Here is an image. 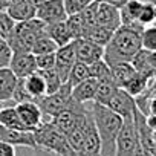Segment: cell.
<instances>
[{"instance_id": "6da1fadb", "label": "cell", "mask_w": 156, "mask_h": 156, "mask_svg": "<svg viewBox=\"0 0 156 156\" xmlns=\"http://www.w3.org/2000/svg\"><path fill=\"white\" fill-rule=\"evenodd\" d=\"M141 25H121L112 35L110 41L104 46V60L109 66L121 61H132L135 54L142 48Z\"/></svg>"}, {"instance_id": "7a4b0ae2", "label": "cell", "mask_w": 156, "mask_h": 156, "mask_svg": "<svg viewBox=\"0 0 156 156\" xmlns=\"http://www.w3.org/2000/svg\"><path fill=\"white\" fill-rule=\"evenodd\" d=\"M90 112L94 121L97 124L100 138H101V154L103 156H115V142L116 136L122 127V116L113 112L110 107L92 101Z\"/></svg>"}, {"instance_id": "3957f363", "label": "cell", "mask_w": 156, "mask_h": 156, "mask_svg": "<svg viewBox=\"0 0 156 156\" xmlns=\"http://www.w3.org/2000/svg\"><path fill=\"white\" fill-rule=\"evenodd\" d=\"M34 138L37 142V150L48 151L58 156H76L78 153L72 150L67 142L66 135L58 130L52 121H43L35 130Z\"/></svg>"}, {"instance_id": "277c9868", "label": "cell", "mask_w": 156, "mask_h": 156, "mask_svg": "<svg viewBox=\"0 0 156 156\" xmlns=\"http://www.w3.org/2000/svg\"><path fill=\"white\" fill-rule=\"evenodd\" d=\"M44 28H46V23L40 20L38 17L16 23L12 34L6 40L12 49V54L14 52H31L35 40L41 34H44Z\"/></svg>"}, {"instance_id": "5b68a950", "label": "cell", "mask_w": 156, "mask_h": 156, "mask_svg": "<svg viewBox=\"0 0 156 156\" xmlns=\"http://www.w3.org/2000/svg\"><path fill=\"white\" fill-rule=\"evenodd\" d=\"M72 101V86L69 83H63L61 87L49 95H44L38 100V106L43 112V121H51L57 113H60L64 107Z\"/></svg>"}, {"instance_id": "8992f818", "label": "cell", "mask_w": 156, "mask_h": 156, "mask_svg": "<svg viewBox=\"0 0 156 156\" xmlns=\"http://www.w3.org/2000/svg\"><path fill=\"white\" fill-rule=\"evenodd\" d=\"M138 147H139V139H138L135 119L124 118L122 127L115 142V156H135Z\"/></svg>"}, {"instance_id": "52a82bcc", "label": "cell", "mask_w": 156, "mask_h": 156, "mask_svg": "<svg viewBox=\"0 0 156 156\" xmlns=\"http://www.w3.org/2000/svg\"><path fill=\"white\" fill-rule=\"evenodd\" d=\"M86 112H87L86 104L78 103V101H75V100L72 98V101L69 103V106L64 107L60 113H57L51 121L54 122V126H55L58 130H61V132L66 135L69 130H72L78 122L84 118Z\"/></svg>"}, {"instance_id": "ba28073f", "label": "cell", "mask_w": 156, "mask_h": 156, "mask_svg": "<svg viewBox=\"0 0 156 156\" xmlns=\"http://www.w3.org/2000/svg\"><path fill=\"white\" fill-rule=\"evenodd\" d=\"M83 135H84V147L83 154H101V138L97 129V124L94 121L90 107H87V113L83 121Z\"/></svg>"}, {"instance_id": "9c48e42d", "label": "cell", "mask_w": 156, "mask_h": 156, "mask_svg": "<svg viewBox=\"0 0 156 156\" xmlns=\"http://www.w3.org/2000/svg\"><path fill=\"white\" fill-rule=\"evenodd\" d=\"M72 43H73L76 61L90 64L104 57V46H100L87 38H76V40H72Z\"/></svg>"}, {"instance_id": "30bf717a", "label": "cell", "mask_w": 156, "mask_h": 156, "mask_svg": "<svg viewBox=\"0 0 156 156\" xmlns=\"http://www.w3.org/2000/svg\"><path fill=\"white\" fill-rule=\"evenodd\" d=\"M0 141H5L14 147H28V148L37 150L34 132H31V130L8 129V127L0 124Z\"/></svg>"}, {"instance_id": "8fae6325", "label": "cell", "mask_w": 156, "mask_h": 156, "mask_svg": "<svg viewBox=\"0 0 156 156\" xmlns=\"http://www.w3.org/2000/svg\"><path fill=\"white\" fill-rule=\"evenodd\" d=\"M107 107H110L113 112H116L118 115L124 118H133L138 106H136V98L132 97L127 90H124L122 87H118V90L115 92V95L112 97V100L109 101Z\"/></svg>"}, {"instance_id": "7c38bea8", "label": "cell", "mask_w": 156, "mask_h": 156, "mask_svg": "<svg viewBox=\"0 0 156 156\" xmlns=\"http://www.w3.org/2000/svg\"><path fill=\"white\" fill-rule=\"evenodd\" d=\"M16 109L19 112V116L25 127L31 132H34L41 122H43V112L38 106V103L34 101H25L16 104Z\"/></svg>"}, {"instance_id": "4fadbf2b", "label": "cell", "mask_w": 156, "mask_h": 156, "mask_svg": "<svg viewBox=\"0 0 156 156\" xmlns=\"http://www.w3.org/2000/svg\"><path fill=\"white\" fill-rule=\"evenodd\" d=\"M76 57H75V49H73V43H67L64 46H60L55 51V69L60 75V78L63 80V83L67 81L69 72L72 69V66L75 64Z\"/></svg>"}, {"instance_id": "5bb4252c", "label": "cell", "mask_w": 156, "mask_h": 156, "mask_svg": "<svg viewBox=\"0 0 156 156\" xmlns=\"http://www.w3.org/2000/svg\"><path fill=\"white\" fill-rule=\"evenodd\" d=\"M37 17L46 25L66 20L67 12L64 9V0H44V3L37 9Z\"/></svg>"}, {"instance_id": "9a60e30c", "label": "cell", "mask_w": 156, "mask_h": 156, "mask_svg": "<svg viewBox=\"0 0 156 156\" xmlns=\"http://www.w3.org/2000/svg\"><path fill=\"white\" fill-rule=\"evenodd\" d=\"M97 25H101L107 29L116 31L121 26L119 8H116L107 2H98V5H97Z\"/></svg>"}, {"instance_id": "2e32d148", "label": "cell", "mask_w": 156, "mask_h": 156, "mask_svg": "<svg viewBox=\"0 0 156 156\" xmlns=\"http://www.w3.org/2000/svg\"><path fill=\"white\" fill-rule=\"evenodd\" d=\"M9 67L17 75V78H25L37 70L35 55L32 52H14Z\"/></svg>"}, {"instance_id": "e0dca14e", "label": "cell", "mask_w": 156, "mask_h": 156, "mask_svg": "<svg viewBox=\"0 0 156 156\" xmlns=\"http://www.w3.org/2000/svg\"><path fill=\"white\" fill-rule=\"evenodd\" d=\"M97 86H98V80L89 76L87 80L78 83L76 86L72 87V98L78 103H92L95 101V95H97Z\"/></svg>"}, {"instance_id": "ac0fdd59", "label": "cell", "mask_w": 156, "mask_h": 156, "mask_svg": "<svg viewBox=\"0 0 156 156\" xmlns=\"http://www.w3.org/2000/svg\"><path fill=\"white\" fill-rule=\"evenodd\" d=\"M17 83H19V78L9 66L0 67V101L5 103L12 100V94Z\"/></svg>"}, {"instance_id": "d6986e66", "label": "cell", "mask_w": 156, "mask_h": 156, "mask_svg": "<svg viewBox=\"0 0 156 156\" xmlns=\"http://www.w3.org/2000/svg\"><path fill=\"white\" fill-rule=\"evenodd\" d=\"M23 83L26 90L31 94V97L34 98V101L37 103L38 100H41L44 95H48V87H46V81L43 75L40 73V70L37 69L35 72H32L31 75L23 78Z\"/></svg>"}, {"instance_id": "ffe728a7", "label": "cell", "mask_w": 156, "mask_h": 156, "mask_svg": "<svg viewBox=\"0 0 156 156\" xmlns=\"http://www.w3.org/2000/svg\"><path fill=\"white\" fill-rule=\"evenodd\" d=\"M110 69H112V78L118 87H124L136 73V69L133 67V64L130 61L116 63V64L110 66Z\"/></svg>"}, {"instance_id": "44dd1931", "label": "cell", "mask_w": 156, "mask_h": 156, "mask_svg": "<svg viewBox=\"0 0 156 156\" xmlns=\"http://www.w3.org/2000/svg\"><path fill=\"white\" fill-rule=\"evenodd\" d=\"M8 14L12 17L14 22H26V20H31L34 17H37V9L29 3L26 0H19V2L12 6H9L8 9Z\"/></svg>"}, {"instance_id": "7402d4cb", "label": "cell", "mask_w": 156, "mask_h": 156, "mask_svg": "<svg viewBox=\"0 0 156 156\" xmlns=\"http://www.w3.org/2000/svg\"><path fill=\"white\" fill-rule=\"evenodd\" d=\"M44 31H46V34L58 44V48H60V46H64V44H67V43L72 41L70 34H69V29H67V25H66V20L46 25Z\"/></svg>"}, {"instance_id": "603a6c76", "label": "cell", "mask_w": 156, "mask_h": 156, "mask_svg": "<svg viewBox=\"0 0 156 156\" xmlns=\"http://www.w3.org/2000/svg\"><path fill=\"white\" fill-rule=\"evenodd\" d=\"M118 90L116 83L113 81V78H103V80H98V86H97V95H95V103L104 104L107 106L109 101L112 100V97L115 95V92Z\"/></svg>"}, {"instance_id": "cb8c5ba5", "label": "cell", "mask_w": 156, "mask_h": 156, "mask_svg": "<svg viewBox=\"0 0 156 156\" xmlns=\"http://www.w3.org/2000/svg\"><path fill=\"white\" fill-rule=\"evenodd\" d=\"M0 124L8 127V129L28 130L25 127V124L22 122L16 106H3L2 109H0Z\"/></svg>"}, {"instance_id": "d4e9b609", "label": "cell", "mask_w": 156, "mask_h": 156, "mask_svg": "<svg viewBox=\"0 0 156 156\" xmlns=\"http://www.w3.org/2000/svg\"><path fill=\"white\" fill-rule=\"evenodd\" d=\"M66 25H67V29H69V34H70V38H72V40L83 38V37L86 35V31L89 29V26L86 25V22H84V19H83V16H81V12L67 16Z\"/></svg>"}, {"instance_id": "484cf974", "label": "cell", "mask_w": 156, "mask_h": 156, "mask_svg": "<svg viewBox=\"0 0 156 156\" xmlns=\"http://www.w3.org/2000/svg\"><path fill=\"white\" fill-rule=\"evenodd\" d=\"M113 32L115 31L107 29V28H104L101 25H94V26H90L86 31V35L83 38H87V40H90V41H94V43H97L100 46H106L110 41Z\"/></svg>"}, {"instance_id": "4316f807", "label": "cell", "mask_w": 156, "mask_h": 156, "mask_svg": "<svg viewBox=\"0 0 156 156\" xmlns=\"http://www.w3.org/2000/svg\"><path fill=\"white\" fill-rule=\"evenodd\" d=\"M90 76V72H89V64L83 63V61H75V64L72 66L70 72H69V76H67V81L72 87L76 86L78 83H81L84 80Z\"/></svg>"}, {"instance_id": "83f0119b", "label": "cell", "mask_w": 156, "mask_h": 156, "mask_svg": "<svg viewBox=\"0 0 156 156\" xmlns=\"http://www.w3.org/2000/svg\"><path fill=\"white\" fill-rule=\"evenodd\" d=\"M132 64H133V67L136 69V72H139V73H144V75H147V76H153L156 72L150 67V63H148V51H145V49H139L136 54H135V57L132 58V61H130Z\"/></svg>"}, {"instance_id": "f1b7e54d", "label": "cell", "mask_w": 156, "mask_h": 156, "mask_svg": "<svg viewBox=\"0 0 156 156\" xmlns=\"http://www.w3.org/2000/svg\"><path fill=\"white\" fill-rule=\"evenodd\" d=\"M58 49V44L46 34V31H44V34H41L37 40H35V43L32 44V49H31V52L34 54V55H41V54H51V52H55Z\"/></svg>"}, {"instance_id": "f546056e", "label": "cell", "mask_w": 156, "mask_h": 156, "mask_svg": "<svg viewBox=\"0 0 156 156\" xmlns=\"http://www.w3.org/2000/svg\"><path fill=\"white\" fill-rule=\"evenodd\" d=\"M89 72H90V76L95 78V80H103V78L112 76V69L106 63L104 58H100V60L90 63L89 64Z\"/></svg>"}, {"instance_id": "4dcf8cb0", "label": "cell", "mask_w": 156, "mask_h": 156, "mask_svg": "<svg viewBox=\"0 0 156 156\" xmlns=\"http://www.w3.org/2000/svg\"><path fill=\"white\" fill-rule=\"evenodd\" d=\"M38 70H40V69H38ZM40 73L43 75L44 81H46L48 95L52 94V92H55V90H58V89L61 87L63 80L60 78V75H58V72H57L55 67H52V69H46V70H40Z\"/></svg>"}, {"instance_id": "1f68e13d", "label": "cell", "mask_w": 156, "mask_h": 156, "mask_svg": "<svg viewBox=\"0 0 156 156\" xmlns=\"http://www.w3.org/2000/svg\"><path fill=\"white\" fill-rule=\"evenodd\" d=\"M141 44L145 51H156V25H148L142 29Z\"/></svg>"}, {"instance_id": "d6a6232c", "label": "cell", "mask_w": 156, "mask_h": 156, "mask_svg": "<svg viewBox=\"0 0 156 156\" xmlns=\"http://www.w3.org/2000/svg\"><path fill=\"white\" fill-rule=\"evenodd\" d=\"M16 23L12 20V17L8 14L6 9H2L0 11V37L3 40H8V37L12 34L14 28H16Z\"/></svg>"}, {"instance_id": "836d02e7", "label": "cell", "mask_w": 156, "mask_h": 156, "mask_svg": "<svg viewBox=\"0 0 156 156\" xmlns=\"http://www.w3.org/2000/svg\"><path fill=\"white\" fill-rule=\"evenodd\" d=\"M153 22H154V3H153V2H145V3L142 5L141 12H139L138 23L145 28V26L151 25Z\"/></svg>"}, {"instance_id": "e575fe53", "label": "cell", "mask_w": 156, "mask_h": 156, "mask_svg": "<svg viewBox=\"0 0 156 156\" xmlns=\"http://www.w3.org/2000/svg\"><path fill=\"white\" fill-rule=\"evenodd\" d=\"M92 2L94 0H64V9H66L67 16L78 14L84 8H87Z\"/></svg>"}, {"instance_id": "d590c367", "label": "cell", "mask_w": 156, "mask_h": 156, "mask_svg": "<svg viewBox=\"0 0 156 156\" xmlns=\"http://www.w3.org/2000/svg\"><path fill=\"white\" fill-rule=\"evenodd\" d=\"M12 100L19 104V103H25V101H34V98L31 97V94L26 90L25 87V83H23V78H19V83L14 89V94H12ZM35 103V101H34Z\"/></svg>"}, {"instance_id": "8d00e7d4", "label": "cell", "mask_w": 156, "mask_h": 156, "mask_svg": "<svg viewBox=\"0 0 156 156\" xmlns=\"http://www.w3.org/2000/svg\"><path fill=\"white\" fill-rule=\"evenodd\" d=\"M35 63H37V69H40V70L55 67V52L35 55Z\"/></svg>"}, {"instance_id": "74e56055", "label": "cell", "mask_w": 156, "mask_h": 156, "mask_svg": "<svg viewBox=\"0 0 156 156\" xmlns=\"http://www.w3.org/2000/svg\"><path fill=\"white\" fill-rule=\"evenodd\" d=\"M12 58V49L6 40L0 38V67H8Z\"/></svg>"}, {"instance_id": "f35d334b", "label": "cell", "mask_w": 156, "mask_h": 156, "mask_svg": "<svg viewBox=\"0 0 156 156\" xmlns=\"http://www.w3.org/2000/svg\"><path fill=\"white\" fill-rule=\"evenodd\" d=\"M0 156H16V148L14 145L0 141Z\"/></svg>"}, {"instance_id": "ab89813d", "label": "cell", "mask_w": 156, "mask_h": 156, "mask_svg": "<svg viewBox=\"0 0 156 156\" xmlns=\"http://www.w3.org/2000/svg\"><path fill=\"white\" fill-rule=\"evenodd\" d=\"M145 122L151 130H156V115H147L145 116Z\"/></svg>"}, {"instance_id": "60d3db41", "label": "cell", "mask_w": 156, "mask_h": 156, "mask_svg": "<svg viewBox=\"0 0 156 156\" xmlns=\"http://www.w3.org/2000/svg\"><path fill=\"white\" fill-rule=\"evenodd\" d=\"M148 63L150 67L156 72V51H148Z\"/></svg>"}, {"instance_id": "b9f144b4", "label": "cell", "mask_w": 156, "mask_h": 156, "mask_svg": "<svg viewBox=\"0 0 156 156\" xmlns=\"http://www.w3.org/2000/svg\"><path fill=\"white\" fill-rule=\"evenodd\" d=\"M100 2H107V3H110V5H113V6H116V8L121 9L126 5L127 0H100Z\"/></svg>"}, {"instance_id": "7bdbcfd3", "label": "cell", "mask_w": 156, "mask_h": 156, "mask_svg": "<svg viewBox=\"0 0 156 156\" xmlns=\"http://www.w3.org/2000/svg\"><path fill=\"white\" fill-rule=\"evenodd\" d=\"M135 156H153V154L139 145V147H138V150H136V153H135Z\"/></svg>"}, {"instance_id": "ee69618b", "label": "cell", "mask_w": 156, "mask_h": 156, "mask_svg": "<svg viewBox=\"0 0 156 156\" xmlns=\"http://www.w3.org/2000/svg\"><path fill=\"white\" fill-rule=\"evenodd\" d=\"M26 2H29V3L35 8V9H38V8H40L43 3H44V0H26Z\"/></svg>"}, {"instance_id": "f6af8a7d", "label": "cell", "mask_w": 156, "mask_h": 156, "mask_svg": "<svg viewBox=\"0 0 156 156\" xmlns=\"http://www.w3.org/2000/svg\"><path fill=\"white\" fill-rule=\"evenodd\" d=\"M17 2H19V0H2V3H3V8H5V9H8L9 6L16 5Z\"/></svg>"}, {"instance_id": "bcb514c9", "label": "cell", "mask_w": 156, "mask_h": 156, "mask_svg": "<svg viewBox=\"0 0 156 156\" xmlns=\"http://www.w3.org/2000/svg\"><path fill=\"white\" fill-rule=\"evenodd\" d=\"M151 138H153V142L156 144V130H151Z\"/></svg>"}, {"instance_id": "7dc6e473", "label": "cell", "mask_w": 156, "mask_h": 156, "mask_svg": "<svg viewBox=\"0 0 156 156\" xmlns=\"http://www.w3.org/2000/svg\"><path fill=\"white\" fill-rule=\"evenodd\" d=\"M2 9H5V8H3V3H2V0H0V11H2Z\"/></svg>"}, {"instance_id": "c3c4849f", "label": "cell", "mask_w": 156, "mask_h": 156, "mask_svg": "<svg viewBox=\"0 0 156 156\" xmlns=\"http://www.w3.org/2000/svg\"><path fill=\"white\" fill-rule=\"evenodd\" d=\"M154 22H156V3H154Z\"/></svg>"}, {"instance_id": "681fc988", "label": "cell", "mask_w": 156, "mask_h": 156, "mask_svg": "<svg viewBox=\"0 0 156 156\" xmlns=\"http://www.w3.org/2000/svg\"><path fill=\"white\" fill-rule=\"evenodd\" d=\"M3 107V101H0V109H2Z\"/></svg>"}, {"instance_id": "f907efd6", "label": "cell", "mask_w": 156, "mask_h": 156, "mask_svg": "<svg viewBox=\"0 0 156 156\" xmlns=\"http://www.w3.org/2000/svg\"><path fill=\"white\" fill-rule=\"evenodd\" d=\"M141 2H153V0H141Z\"/></svg>"}, {"instance_id": "816d5d0a", "label": "cell", "mask_w": 156, "mask_h": 156, "mask_svg": "<svg viewBox=\"0 0 156 156\" xmlns=\"http://www.w3.org/2000/svg\"><path fill=\"white\" fill-rule=\"evenodd\" d=\"M37 156H40V154H37ZM48 156H51V153H48Z\"/></svg>"}, {"instance_id": "f5cc1de1", "label": "cell", "mask_w": 156, "mask_h": 156, "mask_svg": "<svg viewBox=\"0 0 156 156\" xmlns=\"http://www.w3.org/2000/svg\"><path fill=\"white\" fill-rule=\"evenodd\" d=\"M51 156H58V154H52V153H51Z\"/></svg>"}, {"instance_id": "db71d44e", "label": "cell", "mask_w": 156, "mask_h": 156, "mask_svg": "<svg viewBox=\"0 0 156 156\" xmlns=\"http://www.w3.org/2000/svg\"><path fill=\"white\" fill-rule=\"evenodd\" d=\"M153 156H156V151H154V153H153Z\"/></svg>"}, {"instance_id": "11a10c76", "label": "cell", "mask_w": 156, "mask_h": 156, "mask_svg": "<svg viewBox=\"0 0 156 156\" xmlns=\"http://www.w3.org/2000/svg\"><path fill=\"white\" fill-rule=\"evenodd\" d=\"M98 2H100V0H98Z\"/></svg>"}, {"instance_id": "9f6ffc18", "label": "cell", "mask_w": 156, "mask_h": 156, "mask_svg": "<svg viewBox=\"0 0 156 156\" xmlns=\"http://www.w3.org/2000/svg\"><path fill=\"white\" fill-rule=\"evenodd\" d=\"M0 38H2V37H0Z\"/></svg>"}]
</instances>
